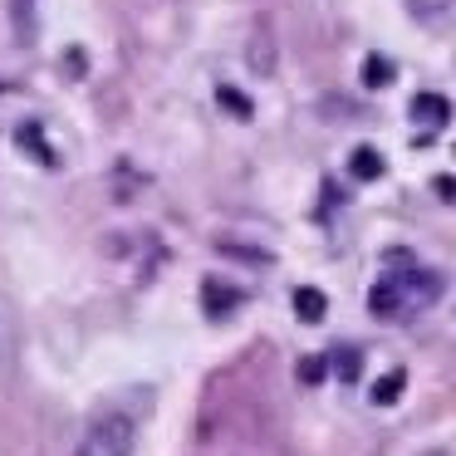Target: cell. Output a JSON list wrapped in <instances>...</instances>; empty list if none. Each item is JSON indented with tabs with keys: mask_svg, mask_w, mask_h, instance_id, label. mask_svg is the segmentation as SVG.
<instances>
[{
	"mask_svg": "<svg viewBox=\"0 0 456 456\" xmlns=\"http://www.w3.org/2000/svg\"><path fill=\"white\" fill-rule=\"evenodd\" d=\"M407 118L427 133H442L446 123H452V103H446L442 94H417V99L407 103Z\"/></svg>",
	"mask_w": 456,
	"mask_h": 456,
	"instance_id": "3957f363",
	"label": "cell"
},
{
	"mask_svg": "<svg viewBox=\"0 0 456 456\" xmlns=\"http://www.w3.org/2000/svg\"><path fill=\"white\" fill-rule=\"evenodd\" d=\"M348 167H354V177L358 182H373V177H383V152L378 148H354V158H348Z\"/></svg>",
	"mask_w": 456,
	"mask_h": 456,
	"instance_id": "52a82bcc",
	"label": "cell"
},
{
	"mask_svg": "<svg viewBox=\"0 0 456 456\" xmlns=\"http://www.w3.org/2000/svg\"><path fill=\"white\" fill-rule=\"evenodd\" d=\"M334 373L344 378V383H354V378L363 373V348H358V344H344V348H334Z\"/></svg>",
	"mask_w": 456,
	"mask_h": 456,
	"instance_id": "9c48e42d",
	"label": "cell"
},
{
	"mask_svg": "<svg viewBox=\"0 0 456 456\" xmlns=\"http://www.w3.org/2000/svg\"><path fill=\"white\" fill-rule=\"evenodd\" d=\"M221 99H226V103H231V109H236V113H240V118H246V113H250V103H246V99H240V94H236V89H221Z\"/></svg>",
	"mask_w": 456,
	"mask_h": 456,
	"instance_id": "4fadbf2b",
	"label": "cell"
},
{
	"mask_svg": "<svg viewBox=\"0 0 456 456\" xmlns=\"http://www.w3.org/2000/svg\"><path fill=\"white\" fill-rule=\"evenodd\" d=\"M358 74H363V89H387L397 69H393V60H378V54H368L363 69H358Z\"/></svg>",
	"mask_w": 456,
	"mask_h": 456,
	"instance_id": "30bf717a",
	"label": "cell"
},
{
	"mask_svg": "<svg viewBox=\"0 0 456 456\" xmlns=\"http://www.w3.org/2000/svg\"><path fill=\"white\" fill-rule=\"evenodd\" d=\"M403 387H407V373H403V368H393L387 378H378V383H373V407H393L397 397H403Z\"/></svg>",
	"mask_w": 456,
	"mask_h": 456,
	"instance_id": "ba28073f",
	"label": "cell"
},
{
	"mask_svg": "<svg viewBox=\"0 0 456 456\" xmlns=\"http://www.w3.org/2000/svg\"><path fill=\"white\" fill-rule=\"evenodd\" d=\"M295 314H299V324H324V314H329V299H324V289H314V285H299V289H295Z\"/></svg>",
	"mask_w": 456,
	"mask_h": 456,
	"instance_id": "277c9868",
	"label": "cell"
},
{
	"mask_svg": "<svg viewBox=\"0 0 456 456\" xmlns=\"http://www.w3.org/2000/svg\"><path fill=\"white\" fill-rule=\"evenodd\" d=\"M452 5H456V0H407V11H412V20L432 25V30H442V25L452 20Z\"/></svg>",
	"mask_w": 456,
	"mask_h": 456,
	"instance_id": "5b68a950",
	"label": "cell"
},
{
	"mask_svg": "<svg viewBox=\"0 0 456 456\" xmlns=\"http://www.w3.org/2000/svg\"><path fill=\"white\" fill-rule=\"evenodd\" d=\"M446 295V275L432 265H417L407 250H387V275L373 280L368 289V309L378 319H412L432 309Z\"/></svg>",
	"mask_w": 456,
	"mask_h": 456,
	"instance_id": "6da1fadb",
	"label": "cell"
},
{
	"mask_svg": "<svg viewBox=\"0 0 456 456\" xmlns=\"http://www.w3.org/2000/svg\"><path fill=\"white\" fill-rule=\"evenodd\" d=\"M324 373H329V363L319 354L299 358V383H305V387H319V383H324Z\"/></svg>",
	"mask_w": 456,
	"mask_h": 456,
	"instance_id": "7c38bea8",
	"label": "cell"
},
{
	"mask_svg": "<svg viewBox=\"0 0 456 456\" xmlns=\"http://www.w3.org/2000/svg\"><path fill=\"white\" fill-rule=\"evenodd\" d=\"M250 69L256 74H275V50H270V35H256V40H250Z\"/></svg>",
	"mask_w": 456,
	"mask_h": 456,
	"instance_id": "8fae6325",
	"label": "cell"
},
{
	"mask_svg": "<svg viewBox=\"0 0 456 456\" xmlns=\"http://www.w3.org/2000/svg\"><path fill=\"white\" fill-rule=\"evenodd\" d=\"M133 446H138V422H133V412L103 407V412H94L89 422H84V432H79V442H74L69 456H133Z\"/></svg>",
	"mask_w": 456,
	"mask_h": 456,
	"instance_id": "7a4b0ae2",
	"label": "cell"
},
{
	"mask_svg": "<svg viewBox=\"0 0 456 456\" xmlns=\"http://www.w3.org/2000/svg\"><path fill=\"white\" fill-rule=\"evenodd\" d=\"M201 295H207L201 305H207V314H211V319H216V314H231V309L240 305L236 289H231V285H216V280H207V285H201Z\"/></svg>",
	"mask_w": 456,
	"mask_h": 456,
	"instance_id": "8992f818",
	"label": "cell"
}]
</instances>
